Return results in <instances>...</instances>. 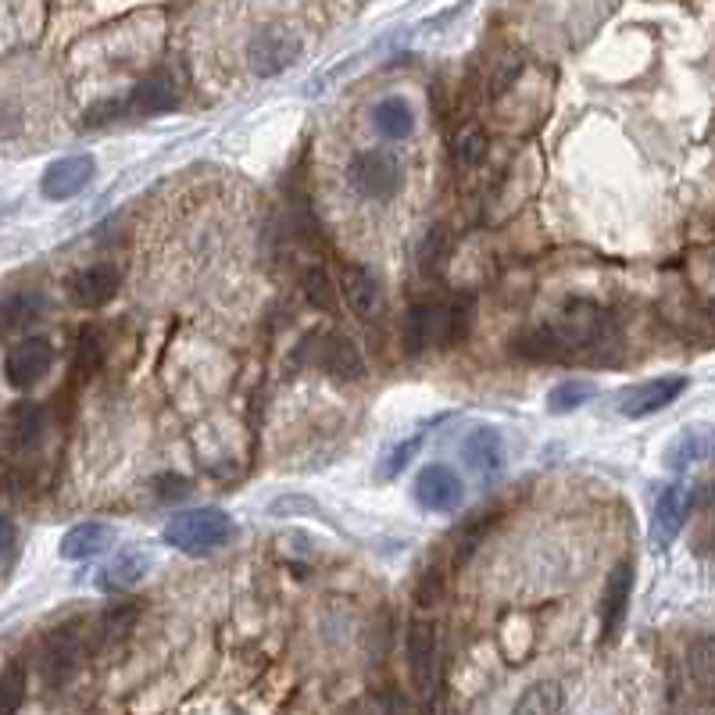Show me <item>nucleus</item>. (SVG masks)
I'll list each match as a JSON object with an SVG mask.
<instances>
[{
    "label": "nucleus",
    "instance_id": "nucleus-23",
    "mask_svg": "<svg viewBox=\"0 0 715 715\" xmlns=\"http://www.w3.org/2000/svg\"><path fill=\"white\" fill-rule=\"evenodd\" d=\"M147 565H151V558L143 551H122L119 558H111V562L97 572V586L105 594H122L133 583H140V576L147 572Z\"/></svg>",
    "mask_w": 715,
    "mask_h": 715
},
{
    "label": "nucleus",
    "instance_id": "nucleus-1",
    "mask_svg": "<svg viewBox=\"0 0 715 715\" xmlns=\"http://www.w3.org/2000/svg\"><path fill=\"white\" fill-rule=\"evenodd\" d=\"M469 337V311L451 305H415L405 315L400 340L408 354H422L429 348H451Z\"/></svg>",
    "mask_w": 715,
    "mask_h": 715
},
{
    "label": "nucleus",
    "instance_id": "nucleus-29",
    "mask_svg": "<svg viewBox=\"0 0 715 715\" xmlns=\"http://www.w3.org/2000/svg\"><path fill=\"white\" fill-rule=\"evenodd\" d=\"M305 294L315 308H322V311H337V286L333 279L326 276L322 268H308V276H305Z\"/></svg>",
    "mask_w": 715,
    "mask_h": 715
},
{
    "label": "nucleus",
    "instance_id": "nucleus-11",
    "mask_svg": "<svg viewBox=\"0 0 715 715\" xmlns=\"http://www.w3.org/2000/svg\"><path fill=\"white\" fill-rule=\"evenodd\" d=\"M686 386H691L686 376H658L648 383H637L634 391L623 394L619 411L626 415V419H648V415H658L669 405H676V397L686 391Z\"/></svg>",
    "mask_w": 715,
    "mask_h": 715
},
{
    "label": "nucleus",
    "instance_id": "nucleus-3",
    "mask_svg": "<svg viewBox=\"0 0 715 715\" xmlns=\"http://www.w3.org/2000/svg\"><path fill=\"white\" fill-rule=\"evenodd\" d=\"M300 54H305V40L294 25L286 22H265L257 33L248 40V68L257 79H276L283 72H290Z\"/></svg>",
    "mask_w": 715,
    "mask_h": 715
},
{
    "label": "nucleus",
    "instance_id": "nucleus-9",
    "mask_svg": "<svg viewBox=\"0 0 715 715\" xmlns=\"http://www.w3.org/2000/svg\"><path fill=\"white\" fill-rule=\"evenodd\" d=\"M554 329L565 348H597L608 340V315L591 300H569Z\"/></svg>",
    "mask_w": 715,
    "mask_h": 715
},
{
    "label": "nucleus",
    "instance_id": "nucleus-26",
    "mask_svg": "<svg viewBox=\"0 0 715 715\" xmlns=\"http://www.w3.org/2000/svg\"><path fill=\"white\" fill-rule=\"evenodd\" d=\"M594 394H597V386L591 380H565L548 394V411L551 415H569V411L583 408Z\"/></svg>",
    "mask_w": 715,
    "mask_h": 715
},
{
    "label": "nucleus",
    "instance_id": "nucleus-17",
    "mask_svg": "<svg viewBox=\"0 0 715 715\" xmlns=\"http://www.w3.org/2000/svg\"><path fill=\"white\" fill-rule=\"evenodd\" d=\"M462 458L483 483H491L505 469V440H501L494 426H476L462 440Z\"/></svg>",
    "mask_w": 715,
    "mask_h": 715
},
{
    "label": "nucleus",
    "instance_id": "nucleus-37",
    "mask_svg": "<svg viewBox=\"0 0 715 715\" xmlns=\"http://www.w3.org/2000/svg\"><path fill=\"white\" fill-rule=\"evenodd\" d=\"M157 486H165V491H157V497H162V501H176V497L190 494V480H183V476H162V480H157Z\"/></svg>",
    "mask_w": 715,
    "mask_h": 715
},
{
    "label": "nucleus",
    "instance_id": "nucleus-38",
    "mask_svg": "<svg viewBox=\"0 0 715 715\" xmlns=\"http://www.w3.org/2000/svg\"><path fill=\"white\" fill-rule=\"evenodd\" d=\"M14 540H19V529H14L8 515H0V554H8L14 548Z\"/></svg>",
    "mask_w": 715,
    "mask_h": 715
},
{
    "label": "nucleus",
    "instance_id": "nucleus-7",
    "mask_svg": "<svg viewBox=\"0 0 715 715\" xmlns=\"http://www.w3.org/2000/svg\"><path fill=\"white\" fill-rule=\"evenodd\" d=\"M415 501H419V508L433 515H451L462 508L465 483L458 476V469H451L448 462H433L415 476Z\"/></svg>",
    "mask_w": 715,
    "mask_h": 715
},
{
    "label": "nucleus",
    "instance_id": "nucleus-8",
    "mask_svg": "<svg viewBox=\"0 0 715 715\" xmlns=\"http://www.w3.org/2000/svg\"><path fill=\"white\" fill-rule=\"evenodd\" d=\"M51 369H54V343L47 337H25L4 358V376L14 391H33Z\"/></svg>",
    "mask_w": 715,
    "mask_h": 715
},
{
    "label": "nucleus",
    "instance_id": "nucleus-16",
    "mask_svg": "<svg viewBox=\"0 0 715 715\" xmlns=\"http://www.w3.org/2000/svg\"><path fill=\"white\" fill-rule=\"evenodd\" d=\"M315 365L326 369L329 376H337V380H365V358H362V351H358V343L343 333H322L319 337Z\"/></svg>",
    "mask_w": 715,
    "mask_h": 715
},
{
    "label": "nucleus",
    "instance_id": "nucleus-19",
    "mask_svg": "<svg viewBox=\"0 0 715 715\" xmlns=\"http://www.w3.org/2000/svg\"><path fill=\"white\" fill-rule=\"evenodd\" d=\"M43 429H47V411H43V405H36V400H19L4 419V440L11 451H33L40 448Z\"/></svg>",
    "mask_w": 715,
    "mask_h": 715
},
{
    "label": "nucleus",
    "instance_id": "nucleus-27",
    "mask_svg": "<svg viewBox=\"0 0 715 715\" xmlns=\"http://www.w3.org/2000/svg\"><path fill=\"white\" fill-rule=\"evenodd\" d=\"M486 133L483 129H465V133H458V140H454V147H451V162H454V168H462V172H469V168H476L483 157H486Z\"/></svg>",
    "mask_w": 715,
    "mask_h": 715
},
{
    "label": "nucleus",
    "instance_id": "nucleus-30",
    "mask_svg": "<svg viewBox=\"0 0 715 715\" xmlns=\"http://www.w3.org/2000/svg\"><path fill=\"white\" fill-rule=\"evenodd\" d=\"M100 358H105V337H100V329L86 326L79 333V372H94Z\"/></svg>",
    "mask_w": 715,
    "mask_h": 715
},
{
    "label": "nucleus",
    "instance_id": "nucleus-21",
    "mask_svg": "<svg viewBox=\"0 0 715 715\" xmlns=\"http://www.w3.org/2000/svg\"><path fill=\"white\" fill-rule=\"evenodd\" d=\"M340 294L348 300V308L358 315V319H372L380 311V279L372 276L365 265H351L343 272V283H340Z\"/></svg>",
    "mask_w": 715,
    "mask_h": 715
},
{
    "label": "nucleus",
    "instance_id": "nucleus-4",
    "mask_svg": "<svg viewBox=\"0 0 715 715\" xmlns=\"http://www.w3.org/2000/svg\"><path fill=\"white\" fill-rule=\"evenodd\" d=\"M176 105H179L176 82L168 76H151V79L136 82L125 100H105V105L90 108V122L100 125V122L122 119V114H143V119H151V114H165Z\"/></svg>",
    "mask_w": 715,
    "mask_h": 715
},
{
    "label": "nucleus",
    "instance_id": "nucleus-15",
    "mask_svg": "<svg viewBox=\"0 0 715 715\" xmlns=\"http://www.w3.org/2000/svg\"><path fill=\"white\" fill-rule=\"evenodd\" d=\"M119 286H122V272L108 265V262H100V265H90V268H82L72 276L68 283V297L76 300L79 308H105L108 300H114V294H119Z\"/></svg>",
    "mask_w": 715,
    "mask_h": 715
},
{
    "label": "nucleus",
    "instance_id": "nucleus-5",
    "mask_svg": "<svg viewBox=\"0 0 715 715\" xmlns=\"http://www.w3.org/2000/svg\"><path fill=\"white\" fill-rule=\"evenodd\" d=\"M82 623H65L57 626L54 634L43 640V654H40V672L47 686H65L68 680H76V672L82 669V658H86V634H82Z\"/></svg>",
    "mask_w": 715,
    "mask_h": 715
},
{
    "label": "nucleus",
    "instance_id": "nucleus-36",
    "mask_svg": "<svg viewBox=\"0 0 715 715\" xmlns=\"http://www.w3.org/2000/svg\"><path fill=\"white\" fill-rule=\"evenodd\" d=\"M519 72H522V62L519 57H505V65H501L497 72V79H491V94H505L508 86L519 79Z\"/></svg>",
    "mask_w": 715,
    "mask_h": 715
},
{
    "label": "nucleus",
    "instance_id": "nucleus-14",
    "mask_svg": "<svg viewBox=\"0 0 715 715\" xmlns=\"http://www.w3.org/2000/svg\"><path fill=\"white\" fill-rule=\"evenodd\" d=\"M405 654H408V672L419 694L437 691V637L429 623H411L405 637Z\"/></svg>",
    "mask_w": 715,
    "mask_h": 715
},
{
    "label": "nucleus",
    "instance_id": "nucleus-2",
    "mask_svg": "<svg viewBox=\"0 0 715 715\" xmlns=\"http://www.w3.org/2000/svg\"><path fill=\"white\" fill-rule=\"evenodd\" d=\"M237 537V522L222 508H186L165 526V543L186 554H208Z\"/></svg>",
    "mask_w": 715,
    "mask_h": 715
},
{
    "label": "nucleus",
    "instance_id": "nucleus-18",
    "mask_svg": "<svg viewBox=\"0 0 715 715\" xmlns=\"http://www.w3.org/2000/svg\"><path fill=\"white\" fill-rule=\"evenodd\" d=\"M712 451H715V426L691 422V426H683L666 448V465L672 472H683V469H691L694 462H705Z\"/></svg>",
    "mask_w": 715,
    "mask_h": 715
},
{
    "label": "nucleus",
    "instance_id": "nucleus-34",
    "mask_svg": "<svg viewBox=\"0 0 715 715\" xmlns=\"http://www.w3.org/2000/svg\"><path fill=\"white\" fill-rule=\"evenodd\" d=\"M443 251H448V229H429V233H426V243H422V251H419L422 268H426V272H433V265H440Z\"/></svg>",
    "mask_w": 715,
    "mask_h": 715
},
{
    "label": "nucleus",
    "instance_id": "nucleus-39",
    "mask_svg": "<svg viewBox=\"0 0 715 715\" xmlns=\"http://www.w3.org/2000/svg\"><path fill=\"white\" fill-rule=\"evenodd\" d=\"M712 315H715V308H712Z\"/></svg>",
    "mask_w": 715,
    "mask_h": 715
},
{
    "label": "nucleus",
    "instance_id": "nucleus-32",
    "mask_svg": "<svg viewBox=\"0 0 715 715\" xmlns=\"http://www.w3.org/2000/svg\"><path fill=\"white\" fill-rule=\"evenodd\" d=\"M422 448V433H415L411 440L405 443H397V448L391 451V458H386V465H383V480H394L397 472H405V465L415 458V451Z\"/></svg>",
    "mask_w": 715,
    "mask_h": 715
},
{
    "label": "nucleus",
    "instance_id": "nucleus-22",
    "mask_svg": "<svg viewBox=\"0 0 715 715\" xmlns=\"http://www.w3.org/2000/svg\"><path fill=\"white\" fill-rule=\"evenodd\" d=\"M369 119L383 140H408L415 133V111L405 97H386L380 105H372Z\"/></svg>",
    "mask_w": 715,
    "mask_h": 715
},
{
    "label": "nucleus",
    "instance_id": "nucleus-31",
    "mask_svg": "<svg viewBox=\"0 0 715 715\" xmlns=\"http://www.w3.org/2000/svg\"><path fill=\"white\" fill-rule=\"evenodd\" d=\"M440 597H443V572L437 565H429L419 576V586H415V601H419L422 608H433Z\"/></svg>",
    "mask_w": 715,
    "mask_h": 715
},
{
    "label": "nucleus",
    "instance_id": "nucleus-33",
    "mask_svg": "<svg viewBox=\"0 0 715 715\" xmlns=\"http://www.w3.org/2000/svg\"><path fill=\"white\" fill-rule=\"evenodd\" d=\"M133 623H136V608L133 605H119V608H111L105 615V623H100V634H105L108 640H114V637L129 634V629H133Z\"/></svg>",
    "mask_w": 715,
    "mask_h": 715
},
{
    "label": "nucleus",
    "instance_id": "nucleus-20",
    "mask_svg": "<svg viewBox=\"0 0 715 715\" xmlns=\"http://www.w3.org/2000/svg\"><path fill=\"white\" fill-rule=\"evenodd\" d=\"M111 540H114V529L108 522H79L62 537V548L57 551H62L65 562H86V558L108 551Z\"/></svg>",
    "mask_w": 715,
    "mask_h": 715
},
{
    "label": "nucleus",
    "instance_id": "nucleus-24",
    "mask_svg": "<svg viewBox=\"0 0 715 715\" xmlns=\"http://www.w3.org/2000/svg\"><path fill=\"white\" fill-rule=\"evenodd\" d=\"M43 315V297L36 290H22L0 300V333H19Z\"/></svg>",
    "mask_w": 715,
    "mask_h": 715
},
{
    "label": "nucleus",
    "instance_id": "nucleus-28",
    "mask_svg": "<svg viewBox=\"0 0 715 715\" xmlns=\"http://www.w3.org/2000/svg\"><path fill=\"white\" fill-rule=\"evenodd\" d=\"M25 701V666L14 662L0 672V712H19Z\"/></svg>",
    "mask_w": 715,
    "mask_h": 715
},
{
    "label": "nucleus",
    "instance_id": "nucleus-25",
    "mask_svg": "<svg viewBox=\"0 0 715 715\" xmlns=\"http://www.w3.org/2000/svg\"><path fill=\"white\" fill-rule=\"evenodd\" d=\"M565 697H562V686L551 683V680H540L534 683L529 691H522V697L515 701V712L522 715H551V712H562Z\"/></svg>",
    "mask_w": 715,
    "mask_h": 715
},
{
    "label": "nucleus",
    "instance_id": "nucleus-10",
    "mask_svg": "<svg viewBox=\"0 0 715 715\" xmlns=\"http://www.w3.org/2000/svg\"><path fill=\"white\" fill-rule=\"evenodd\" d=\"M97 172V162L90 154H68V157H57L40 176V194L47 200H72L76 194H82L90 186Z\"/></svg>",
    "mask_w": 715,
    "mask_h": 715
},
{
    "label": "nucleus",
    "instance_id": "nucleus-12",
    "mask_svg": "<svg viewBox=\"0 0 715 715\" xmlns=\"http://www.w3.org/2000/svg\"><path fill=\"white\" fill-rule=\"evenodd\" d=\"M691 505H694V494H691V486H683V483H669L666 491L654 497V512H651L654 548H669V543L680 537L686 515H691Z\"/></svg>",
    "mask_w": 715,
    "mask_h": 715
},
{
    "label": "nucleus",
    "instance_id": "nucleus-13",
    "mask_svg": "<svg viewBox=\"0 0 715 715\" xmlns=\"http://www.w3.org/2000/svg\"><path fill=\"white\" fill-rule=\"evenodd\" d=\"M629 594H634V562H619L605 580V594H601V640H615L626 623Z\"/></svg>",
    "mask_w": 715,
    "mask_h": 715
},
{
    "label": "nucleus",
    "instance_id": "nucleus-6",
    "mask_svg": "<svg viewBox=\"0 0 715 715\" xmlns=\"http://www.w3.org/2000/svg\"><path fill=\"white\" fill-rule=\"evenodd\" d=\"M348 179L358 194L365 200H391L400 194V183H405V172H400V162L391 151H358L351 157Z\"/></svg>",
    "mask_w": 715,
    "mask_h": 715
},
{
    "label": "nucleus",
    "instance_id": "nucleus-35",
    "mask_svg": "<svg viewBox=\"0 0 715 715\" xmlns=\"http://www.w3.org/2000/svg\"><path fill=\"white\" fill-rule=\"evenodd\" d=\"M486 519H491V515H483V522H476V526L469 529V534H462V540H458V551H454V565H465L469 558H472V551L480 548V540H483V534H486V526H491Z\"/></svg>",
    "mask_w": 715,
    "mask_h": 715
}]
</instances>
